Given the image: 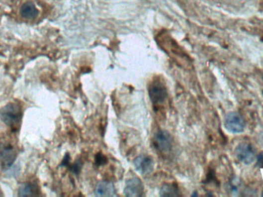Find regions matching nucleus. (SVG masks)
Returning a JSON list of instances; mask_svg holds the SVG:
<instances>
[{"label":"nucleus","instance_id":"1","mask_svg":"<svg viewBox=\"0 0 263 197\" xmlns=\"http://www.w3.org/2000/svg\"><path fill=\"white\" fill-rule=\"evenodd\" d=\"M22 116V109L17 104L10 102L0 109V119L12 128L19 124Z\"/></svg>","mask_w":263,"mask_h":197},{"label":"nucleus","instance_id":"2","mask_svg":"<svg viewBox=\"0 0 263 197\" xmlns=\"http://www.w3.org/2000/svg\"><path fill=\"white\" fill-rule=\"evenodd\" d=\"M226 129L232 133H242L246 129L244 119L240 113L230 112L226 114L224 119Z\"/></svg>","mask_w":263,"mask_h":197},{"label":"nucleus","instance_id":"3","mask_svg":"<svg viewBox=\"0 0 263 197\" xmlns=\"http://www.w3.org/2000/svg\"><path fill=\"white\" fill-rule=\"evenodd\" d=\"M238 160L245 163L246 165H250L256 160V153L253 146L246 142L240 143L235 150Z\"/></svg>","mask_w":263,"mask_h":197},{"label":"nucleus","instance_id":"4","mask_svg":"<svg viewBox=\"0 0 263 197\" xmlns=\"http://www.w3.org/2000/svg\"><path fill=\"white\" fill-rule=\"evenodd\" d=\"M149 95L155 105L163 103L168 96L167 87L160 81H154L149 88Z\"/></svg>","mask_w":263,"mask_h":197},{"label":"nucleus","instance_id":"5","mask_svg":"<svg viewBox=\"0 0 263 197\" xmlns=\"http://www.w3.org/2000/svg\"><path fill=\"white\" fill-rule=\"evenodd\" d=\"M154 143L162 153H170L173 148V139L167 131H157L154 136Z\"/></svg>","mask_w":263,"mask_h":197},{"label":"nucleus","instance_id":"6","mask_svg":"<svg viewBox=\"0 0 263 197\" xmlns=\"http://www.w3.org/2000/svg\"><path fill=\"white\" fill-rule=\"evenodd\" d=\"M143 192H144V186L139 178L133 177L126 181V187L124 189V194L126 197H142Z\"/></svg>","mask_w":263,"mask_h":197},{"label":"nucleus","instance_id":"7","mask_svg":"<svg viewBox=\"0 0 263 197\" xmlns=\"http://www.w3.org/2000/svg\"><path fill=\"white\" fill-rule=\"evenodd\" d=\"M16 157L17 153L9 145H4L2 148H0V162L2 168L5 170H8L13 165Z\"/></svg>","mask_w":263,"mask_h":197},{"label":"nucleus","instance_id":"8","mask_svg":"<svg viewBox=\"0 0 263 197\" xmlns=\"http://www.w3.org/2000/svg\"><path fill=\"white\" fill-rule=\"evenodd\" d=\"M134 166L140 174L146 175L153 171V160L147 156H140L135 160Z\"/></svg>","mask_w":263,"mask_h":197},{"label":"nucleus","instance_id":"9","mask_svg":"<svg viewBox=\"0 0 263 197\" xmlns=\"http://www.w3.org/2000/svg\"><path fill=\"white\" fill-rule=\"evenodd\" d=\"M116 188L112 183L101 182L95 187V194L97 197H111L116 196Z\"/></svg>","mask_w":263,"mask_h":197},{"label":"nucleus","instance_id":"10","mask_svg":"<svg viewBox=\"0 0 263 197\" xmlns=\"http://www.w3.org/2000/svg\"><path fill=\"white\" fill-rule=\"evenodd\" d=\"M39 9L36 5L32 2H26L22 4L20 8V14L22 17L27 20L36 19L39 15Z\"/></svg>","mask_w":263,"mask_h":197},{"label":"nucleus","instance_id":"11","mask_svg":"<svg viewBox=\"0 0 263 197\" xmlns=\"http://www.w3.org/2000/svg\"><path fill=\"white\" fill-rule=\"evenodd\" d=\"M39 194V190L36 184L32 183H25L22 184L18 191V196L23 197H36Z\"/></svg>","mask_w":263,"mask_h":197},{"label":"nucleus","instance_id":"12","mask_svg":"<svg viewBox=\"0 0 263 197\" xmlns=\"http://www.w3.org/2000/svg\"><path fill=\"white\" fill-rule=\"evenodd\" d=\"M160 196L162 197H179V191L175 185L167 184L163 186L160 190Z\"/></svg>","mask_w":263,"mask_h":197},{"label":"nucleus","instance_id":"13","mask_svg":"<svg viewBox=\"0 0 263 197\" xmlns=\"http://www.w3.org/2000/svg\"><path fill=\"white\" fill-rule=\"evenodd\" d=\"M80 169H81V164H80V162L78 163H76L73 167H71L72 171L74 173V174H79L80 171Z\"/></svg>","mask_w":263,"mask_h":197},{"label":"nucleus","instance_id":"14","mask_svg":"<svg viewBox=\"0 0 263 197\" xmlns=\"http://www.w3.org/2000/svg\"><path fill=\"white\" fill-rule=\"evenodd\" d=\"M257 165L263 168V155L262 153L257 157Z\"/></svg>","mask_w":263,"mask_h":197},{"label":"nucleus","instance_id":"15","mask_svg":"<svg viewBox=\"0 0 263 197\" xmlns=\"http://www.w3.org/2000/svg\"><path fill=\"white\" fill-rule=\"evenodd\" d=\"M0 196H2V193H1V191H0Z\"/></svg>","mask_w":263,"mask_h":197},{"label":"nucleus","instance_id":"16","mask_svg":"<svg viewBox=\"0 0 263 197\" xmlns=\"http://www.w3.org/2000/svg\"><path fill=\"white\" fill-rule=\"evenodd\" d=\"M262 196H263V193H262Z\"/></svg>","mask_w":263,"mask_h":197}]
</instances>
